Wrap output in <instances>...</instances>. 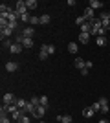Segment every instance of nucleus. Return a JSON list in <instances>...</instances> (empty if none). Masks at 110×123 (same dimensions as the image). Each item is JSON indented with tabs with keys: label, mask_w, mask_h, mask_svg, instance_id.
<instances>
[{
	"label": "nucleus",
	"mask_w": 110,
	"mask_h": 123,
	"mask_svg": "<svg viewBox=\"0 0 110 123\" xmlns=\"http://www.w3.org/2000/svg\"><path fill=\"white\" fill-rule=\"evenodd\" d=\"M15 11H17V15H18V17H22L24 13H28V6H26V2H24V0H18V2H17Z\"/></svg>",
	"instance_id": "obj_1"
},
{
	"label": "nucleus",
	"mask_w": 110,
	"mask_h": 123,
	"mask_svg": "<svg viewBox=\"0 0 110 123\" xmlns=\"http://www.w3.org/2000/svg\"><path fill=\"white\" fill-rule=\"evenodd\" d=\"M44 114H46V107L39 105V107H35V110H33V118H39V119H41Z\"/></svg>",
	"instance_id": "obj_2"
},
{
	"label": "nucleus",
	"mask_w": 110,
	"mask_h": 123,
	"mask_svg": "<svg viewBox=\"0 0 110 123\" xmlns=\"http://www.w3.org/2000/svg\"><path fill=\"white\" fill-rule=\"evenodd\" d=\"M92 30H94V22H90V20H86L83 26H81V31H83V33H88V35H90Z\"/></svg>",
	"instance_id": "obj_3"
},
{
	"label": "nucleus",
	"mask_w": 110,
	"mask_h": 123,
	"mask_svg": "<svg viewBox=\"0 0 110 123\" xmlns=\"http://www.w3.org/2000/svg\"><path fill=\"white\" fill-rule=\"evenodd\" d=\"M99 105H101V112H103V114H106L110 110V103L106 101V98H101L99 99Z\"/></svg>",
	"instance_id": "obj_4"
},
{
	"label": "nucleus",
	"mask_w": 110,
	"mask_h": 123,
	"mask_svg": "<svg viewBox=\"0 0 110 123\" xmlns=\"http://www.w3.org/2000/svg\"><path fill=\"white\" fill-rule=\"evenodd\" d=\"M101 24H103L105 30L110 28V15H108V13H103V15H101Z\"/></svg>",
	"instance_id": "obj_5"
},
{
	"label": "nucleus",
	"mask_w": 110,
	"mask_h": 123,
	"mask_svg": "<svg viewBox=\"0 0 110 123\" xmlns=\"http://www.w3.org/2000/svg\"><path fill=\"white\" fill-rule=\"evenodd\" d=\"M22 35L28 37V39H31V37L35 35V28H33V26H28V28H24V30H22Z\"/></svg>",
	"instance_id": "obj_6"
},
{
	"label": "nucleus",
	"mask_w": 110,
	"mask_h": 123,
	"mask_svg": "<svg viewBox=\"0 0 110 123\" xmlns=\"http://www.w3.org/2000/svg\"><path fill=\"white\" fill-rule=\"evenodd\" d=\"M83 17H84V18H86V20H90V22H92V20H94V9H92V7H90V6H88V7L84 9Z\"/></svg>",
	"instance_id": "obj_7"
},
{
	"label": "nucleus",
	"mask_w": 110,
	"mask_h": 123,
	"mask_svg": "<svg viewBox=\"0 0 110 123\" xmlns=\"http://www.w3.org/2000/svg\"><path fill=\"white\" fill-rule=\"evenodd\" d=\"M17 98L13 96V94H4V103L2 105H11V103H15Z\"/></svg>",
	"instance_id": "obj_8"
},
{
	"label": "nucleus",
	"mask_w": 110,
	"mask_h": 123,
	"mask_svg": "<svg viewBox=\"0 0 110 123\" xmlns=\"http://www.w3.org/2000/svg\"><path fill=\"white\" fill-rule=\"evenodd\" d=\"M73 64H75V68H77V70H83V68H86V61H84V59H81V57H77Z\"/></svg>",
	"instance_id": "obj_9"
},
{
	"label": "nucleus",
	"mask_w": 110,
	"mask_h": 123,
	"mask_svg": "<svg viewBox=\"0 0 110 123\" xmlns=\"http://www.w3.org/2000/svg\"><path fill=\"white\" fill-rule=\"evenodd\" d=\"M0 123H11L9 116H7V112H6L4 108H0Z\"/></svg>",
	"instance_id": "obj_10"
},
{
	"label": "nucleus",
	"mask_w": 110,
	"mask_h": 123,
	"mask_svg": "<svg viewBox=\"0 0 110 123\" xmlns=\"http://www.w3.org/2000/svg\"><path fill=\"white\" fill-rule=\"evenodd\" d=\"M20 110H22L24 114H33V110H35V105H33L31 101H28V105H26L24 108H20Z\"/></svg>",
	"instance_id": "obj_11"
},
{
	"label": "nucleus",
	"mask_w": 110,
	"mask_h": 123,
	"mask_svg": "<svg viewBox=\"0 0 110 123\" xmlns=\"http://www.w3.org/2000/svg\"><path fill=\"white\" fill-rule=\"evenodd\" d=\"M48 55H50V53H48V44H44V46L41 48V51H39V59L44 61V59H48Z\"/></svg>",
	"instance_id": "obj_12"
},
{
	"label": "nucleus",
	"mask_w": 110,
	"mask_h": 123,
	"mask_svg": "<svg viewBox=\"0 0 110 123\" xmlns=\"http://www.w3.org/2000/svg\"><path fill=\"white\" fill-rule=\"evenodd\" d=\"M9 51H11V53H20V51H22V44H18V42H15V44H11Z\"/></svg>",
	"instance_id": "obj_13"
},
{
	"label": "nucleus",
	"mask_w": 110,
	"mask_h": 123,
	"mask_svg": "<svg viewBox=\"0 0 110 123\" xmlns=\"http://www.w3.org/2000/svg\"><path fill=\"white\" fill-rule=\"evenodd\" d=\"M88 41H90L88 33H83V31H81V33H79V42H81V44H88Z\"/></svg>",
	"instance_id": "obj_14"
},
{
	"label": "nucleus",
	"mask_w": 110,
	"mask_h": 123,
	"mask_svg": "<svg viewBox=\"0 0 110 123\" xmlns=\"http://www.w3.org/2000/svg\"><path fill=\"white\" fill-rule=\"evenodd\" d=\"M57 119L61 123H72V116L70 114H64V116H57Z\"/></svg>",
	"instance_id": "obj_15"
},
{
	"label": "nucleus",
	"mask_w": 110,
	"mask_h": 123,
	"mask_svg": "<svg viewBox=\"0 0 110 123\" xmlns=\"http://www.w3.org/2000/svg\"><path fill=\"white\" fill-rule=\"evenodd\" d=\"M94 114H95V110L92 107H88V108H84V110H83V116H84V118H92Z\"/></svg>",
	"instance_id": "obj_16"
},
{
	"label": "nucleus",
	"mask_w": 110,
	"mask_h": 123,
	"mask_svg": "<svg viewBox=\"0 0 110 123\" xmlns=\"http://www.w3.org/2000/svg\"><path fill=\"white\" fill-rule=\"evenodd\" d=\"M17 68H18L17 62H7V64H6V70H7V72H17Z\"/></svg>",
	"instance_id": "obj_17"
},
{
	"label": "nucleus",
	"mask_w": 110,
	"mask_h": 123,
	"mask_svg": "<svg viewBox=\"0 0 110 123\" xmlns=\"http://www.w3.org/2000/svg\"><path fill=\"white\" fill-rule=\"evenodd\" d=\"M22 116H24V112H22L20 108H18V110H17L15 114H11V119H15V121H20V118Z\"/></svg>",
	"instance_id": "obj_18"
},
{
	"label": "nucleus",
	"mask_w": 110,
	"mask_h": 123,
	"mask_svg": "<svg viewBox=\"0 0 110 123\" xmlns=\"http://www.w3.org/2000/svg\"><path fill=\"white\" fill-rule=\"evenodd\" d=\"M26 6H28V11H29V9H35L39 4H37V0H26Z\"/></svg>",
	"instance_id": "obj_19"
},
{
	"label": "nucleus",
	"mask_w": 110,
	"mask_h": 123,
	"mask_svg": "<svg viewBox=\"0 0 110 123\" xmlns=\"http://www.w3.org/2000/svg\"><path fill=\"white\" fill-rule=\"evenodd\" d=\"M11 33H13V30H11V28H4V30H2V41H4V39H7Z\"/></svg>",
	"instance_id": "obj_20"
},
{
	"label": "nucleus",
	"mask_w": 110,
	"mask_h": 123,
	"mask_svg": "<svg viewBox=\"0 0 110 123\" xmlns=\"http://www.w3.org/2000/svg\"><path fill=\"white\" fill-rule=\"evenodd\" d=\"M22 46H24V48H31V46H33V39H28V37H24Z\"/></svg>",
	"instance_id": "obj_21"
},
{
	"label": "nucleus",
	"mask_w": 110,
	"mask_h": 123,
	"mask_svg": "<svg viewBox=\"0 0 110 123\" xmlns=\"http://www.w3.org/2000/svg\"><path fill=\"white\" fill-rule=\"evenodd\" d=\"M101 6L103 4H101L99 0H90V7H92V9H99Z\"/></svg>",
	"instance_id": "obj_22"
},
{
	"label": "nucleus",
	"mask_w": 110,
	"mask_h": 123,
	"mask_svg": "<svg viewBox=\"0 0 110 123\" xmlns=\"http://www.w3.org/2000/svg\"><path fill=\"white\" fill-rule=\"evenodd\" d=\"M68 51L70 53H77V42H70L68 44Z\"/></svg>",
	"instance_id": "obj_23"
},
{
	"label": "nucleus",
	"mask_w": 110,
	"mask_h": 123,
	"mask_svg": "<svg viewBox=\"0 0 110 123\" xmlns=\"http://www.w3.org/2000/svg\"><path fill=\"white\" fill-rule=\"evenodd\" d=\"M29 24H31V26L41 24V17H35V15H31V20H29Z\"/></svg>",
	"instance_id": "obj_24"
},
{
	"label": "nucleus",
	"mask_w": 110,
	"mask_h": 123,
	"mask_svg": "<svg viewBox=\"0 0 110 123\" xmlns=\"http://www.w3.org/2000/svg\"><path fill=\"white\" fill-rule=\"evenodd\" d=\"M95 42H97V46H105V44H106V37H97Z\"/></svg>",
	"instance_id": "obj_25"
},
{
	"label": "nucleus",
	"mask_w": 110,
	"mask_h": 123,
	"mask_svg": "<svg viewBox=\"0 0 110 123\" xmlns=\"http://www.w3.org/2000/svg\"><path fill=\"white\" fill-rule=\"evenodd\" d=\"M17 107H18V108H24V107H26V105H28V101H26V99H17Z\"/></svg>",
	"instance_id": "obj_26"
},
{
	"label": "nucleus",
	"mask_w": 110,
	"mask_h": 123,
	"mask_svg": "<svg viewBox=\"0 0 110 123\" xmlns=\"http://www.w3.org/2000/svg\"><path fill=\"white\" fill-rule=\"evenodd\" d=\"M41 24H50V15H42L41 17Z\"/></svg>",
	"instance_id": "obj_27"
},
{
	"label": "nucleus",
	"mask_w": 110,
	"mask_h": 123,
	"mask_svg": "<svg viewBox=\"0 0 110 123\" xmlns=\"http://www.w3.org/2000/svg\"><path fill=\"white\" fill-rule=\"evenodd\" d=\"M84 22H86V18H84V17H77V18H75V24H77V26H83Z\"/></svg>",
	"instance_id": "obj_28"
},
{
	"label": "nucleus",
	"mask_w": 110,
	"mask_h": 123,
	"mask_svg": "<svg viewBox=\"0 0 110 123\" xmlns=\"http://www.w3.org/2000/svg\"><path fill=\"white\" fill-rule=\"evenodd\" d=\"M18 123H31V121H29V116H28V114H24V116L20 118V121H18Z\"/></svg>",
	"instance_id": "obj_29"
},
{
	"label": "nucleus",
	"mask_w": 110,
	"mask_h": 123,
	"mask_svg": "<svg viewBox=\"0 0 110 123\" xmlns=\"http://www.w3.org/2000/svg\"><path fill=\"white\" fill-rule=\"evenodd\" d=\"M48 53H50V55L55 53V46H53V44H48Z\"/></svg>",
	"instance_id": "obj_30"
},
{
	"label": "nucleus",
	"mask_w": 110,
	"mask_h": 123,
	"mask_svg": "<svg viewBox=\"0 0 110 123\" xmlns=\"http://www.w3.org/2000/svg\"><path fill=\"white\" fill-rule=\"evenodd\" d=\"M41 105H42V107H48V98H46V96H42V98H41Z\"/></svg>",
	"instance_id": "obj_31"
},
{
	"label": "nucleus",
	"mask_w": 110,
	"mask_h": 123,
	"mask_svg": "<svg viewBox=\"0 0 110 123\" xmlns=\"http://www.w3.org/2000/svg\"><path fill=\"white\" fill-rule=\"evenodd\" d=\"M92 108H94L95 112H97V110H101V105H99V101H97V103H94V105H92Z\"/></svg>",
	"instance_id": "obj_32"
},
{
	"label": "nucleus",
	"mask_w": 110,
	"mask_h": 123,
	"mask_svg": "<svg viewBox=\"0 0 110 123\" xmlns=\"http://www.w3.org/2000/svg\"><path fill=\"white\" fill-rule=\"evenodd\" d=\"M17 24H18L17 20H9V28H11V30H15V28H17Z\"/></svg>",
	"instance_id": "obj_33"
},
{
	"label": "nucleus",
	"mask_w": 110,
	"mask_h": 123,
	"mask_svg": "<svg viewBox=\"0 0 110 123\" xmlns=\"http://www.w3.org/2000/svg\"><path fill=\"white\" fill-rule=\"evenodd\" d=\"M2 44H4V48H11V42L7 41V39H4V41H2Z\"/></svg>",
	"instance_id": "obj_34"
},
{
	"label": "nucleus",
	"mask_w": 110,
	"mask_h": 123,
	"mask_svg": "<svg viewBox=\"0 0 110 123\" xmlns=\"http://www.w3.org/2000/svg\"><path fill=\"white\" fill-rule=\"evenodd\" d=\"M88 72H90L88 68H83V70H81V74H83V75H88Z\"/></svg>",
	"instance_id": "obj_35"
},
{
	"label": "nucleus",
	"mask_w": 110,
	"mask_h": 123,
	"mask_svg": "<svg viewBox=\"0 0 110 123\" xmlns=\"http://www.w3.org/2000/svg\"><path fill=\"white\" fill-rule=\"evenodd\" d=\"M99 123H110V121H108V119H101Z\"/></svg>",
	"instance_id": "obj_36"
},
{
	"label": "nucleus",
	"mask_w": 110,
	"mask_h": 123,
	"mask_svg": "<svg viewBox=\"0 0 110 123\" xmlns=\"http://www.w3.org/2000/svg\"><path fill=\"white\" fill-rule=\"evenodd\" d=\"M39 123H44V121H39Z\"/></svg>",
	"instance_id": "obj_37"
},
{
	"label": "nucleus",
	"mask_w": 110,
	"mask_h": 123,
	"mask_svg": "<svg viewBox=\"0 0 110 123\" xmlns=\"http://www.w3.org/2000/svg\"><path fill=\"white\" fill-rule=\"evenodd\" d=\"M108 103H110V99H108Z\"/></svg>",
	"instance_id": "obj_38"
}]
</instances>
